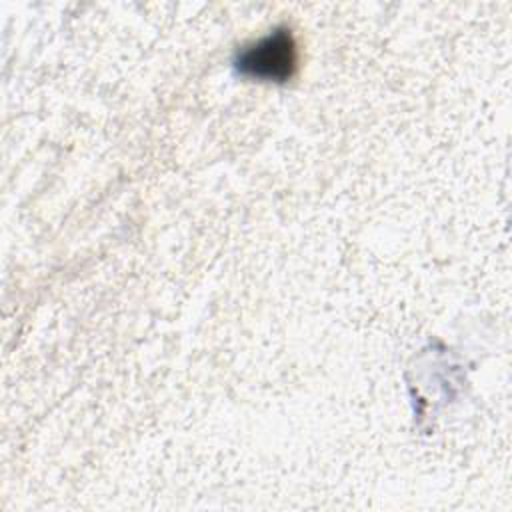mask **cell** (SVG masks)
Wrapping results in <instances>:
<instances>
[{
  "instance_id": "cell-1",
  "label": "cell",
  "mask_w": 512,
  "mask_h": 512,
  "mask_svg": "<svg viewBox=\"0 0 512 512\" xmlns=\"http://www.w3.org/2000/svg\"><path fill=\"white\" fill-rule=\"evenodd\" d=\"M236 68L242 76L264 82H284L296 68V44L290 30L280 28L242 48L236 56Z\"/></svg>"
}]
</instances>
